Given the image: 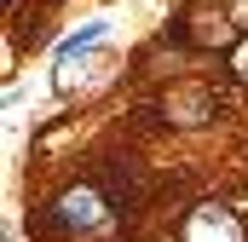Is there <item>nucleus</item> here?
I'll return each mask as SVG.
<instances>
[{"instance_id": "nucleus-2", "label": "nucleus", "mask_w": 248, "mask_h": 242, "mask_svg": "<svg viewBox=\"0 0 248 242\" xmlns=\"http://www.w3.org/2000/svg\"><path fill=\"white\" fill-rule=\"evenodd\" d=\"M162 121L168 127H214L219 121V92L208 87V81H196V75H185V81H173L168 92H162Z\"/></svg>"}, {"instance_id": "nucleus-3", "label": "nucleus", "mask_w": 248, "mask_h": 242, "mask_svg": "<svg viewBox=\"0 0 248 242\" xmlns=\"http://www.w3.org/2000/svg\"><path fill=\"white\" fill-rule=\"evenodd\" d=\"M110 213H116V208H110V196H104L98 184H75V190H63L58 202H52V225H58V231H69V237L98 231Z\"/></svg>"}, {"instance_id": "nucleus-1", "label": "nucleus", "mask_w": 248, "mask_h": 242, "mask_svg": "<svg viewBox=\"0 0 248 242\" xmlns=\"http://www.w3.org/2000/svg\"><path fill=\"white\" fill-rule=\"evenodd\" d=\"M179 41L190 52H231L243 35H237V17L225 0H190L179 12Z\"/></svg>"}, {"instance_id": "nucleus-6", "label": "nucleus", "mask_w": 248, "mask_h": 242, "mask_svg": "<svg viewBox=\"0 0 248 242\" xmlns=\"http://www.w3.org/2000/svg\"><path fill=\"white\" fill-rule=\"evenodd\" d=\"M231 6V17H237V29H248V0H225Z\"/></svg>"}, {"instance_id": "nucleus-5", "label": "nucleus", "mask_w": 248, "mask_h": 242, "mask_svg": "<svg viewBox=\"0 0 248 242\" xmlns=\"http://www.w3.org/2000/svg\"><path fill=\"white\" fill-rule=\"evenodd\" d=\"M225 69H231V81H237V87H248V35L225 52Z\"/></svg>"}, {"instance_id": "nucleus-4", "label": "nucleus", "mask_w": 248, "mask_h": 242, "mask_svg": "<svg viewBox=\"0 0 248 242\" xmlns=\"http://www.w3.org/2000/svg\"><path fill=\"white\" fill-rule=\"evenodd\" d=\"M179 242H248V231H243V219H237L225 202H202V208L185 213Z\"/></svg>"}]
</instances>
